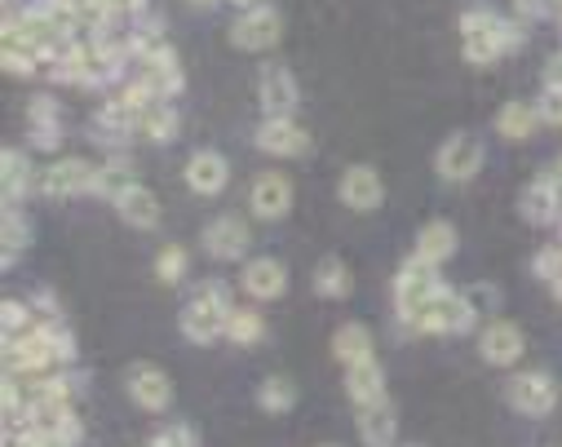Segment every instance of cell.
<instances>
[{"mask_svg": "<svg viewBox=\"0 0 562 447\" xmlns=\"http://www.w3.org/2000/svg\"><path fill=\"white\" fill-rule=\"evenodd\" d=\"M231 315H235V297L226 288V279H209L191 302L182 306L178 324H182V337L195 342V346H213L217 337H226L231 328Z\"/></svg>", "mask_w": 562, "mask_h": 447, "instance_id": "1", "label": "cell"}, {"mask_svg": "<svg viewBox=\"0 0 562 447\" xmlns=\"http://www.w3.org/2000/svg\"><path fill=\"white\" fill-rule=\"evenodd\" d=\"M522 41H527L522 27H518V23H505V19L492 14V10H470V14L461 19V49H465V58H470L474 67L496 63L501 54L518 49Z\"/></svg>", "mask_w": 562, "mask_h": 447, "instance_id": "2", "label": "cell"}, {"mask_svg": "<svg viewBox=\"0 0 562 447\" xmlns=\"http://www.w3.org/2000/svg\"><path fill=\"white\" fill-rule=\"evenodd\" d=\"M474 306H470V297L465 292H452V288H439L435 302H426L416 311V320L407 328L416 333H430V337H461L474 328Z\"/></svg>", "mask_w": 562, "mask_h": 447, "instance_id": "3", "label": "cell"}, {"mask_svg": "<svg viewBox=\"0 0 562 447\" xmlns=\"http://www.w3.org/2000/svg\"><path fill=\"white\" fill-rule=\"evenodd\" d=\"M439 288H443L439 266L420 261V257H407V261L398 266V275H394V311H398V320H403V324H412V320H416V311L439 297Z\"/></svg>", "mask_w": 562, "mask_h": 447, "instance_id": "4", "label": "cell"}, {"mask_svg": "<svg viewBox=\"0 0 562 447\" xmlns=\"http://www.w3.org/2000/svg\"><path fill=\"white\" fill-rule=\"evenodd\" d=\"M252 142H257V152H266V156H274V160H297V156L311 152V133H306L293 115H266V120L257 124Z\"/></svg>", "mask_w": 562, "mask_h": 447, "instance_id": "5", "label": "cell"}, {"mask_svg": "<svg viewBox=\"0 0 562 447\" xmlns=\"http://www.w3.org/2000/svg\"><path fill=\"white\" fill-rule=\"evenodd\" d=\"M137 80H143L147 89H156L160 98H178L182 93V63H178V54H173V45L169 41H156V45H147L143 54H137V71H133Z\"/></svg>", "mask_w": 562, "mask_h": 447, "instance_id": "6", "label": "cell"}, {"mask_svg": "<svg viewBox=\"0 0 562 447\" xmlns=\"http://www.w3.org/2000/svg\"><path fill=\"white\" fill-rule=\"evenodd\" d=\"M284 36V14L270 10V5H257V10H244L231 27V45L235 49H248V54H266L279 45Z\"/></svg>", "mask_w": 562, "mask_h": 447, "instance_id": "7", "label": "cell"}, {"mask_svg": "<svg viewBox=\"0 0 562 447\" xmlns=\"http://www.w3.org/2000/svg\"><path fill=\"white\" fill-rule=\"evenodd\" d=\"M505 399H509V407L522 412V416H549V412L558 407V385H553L549 372L531 368V372H518V377L505 381Z\"/></svg>", "mask_w": 562, "mask_h": 447, "instance_id": "8", "label": "cell"}, {"mask_svg": "<svg viewBox=\"0 0 562 447\" xmlns=\"http://www.w3.org/2000/svg\"><path fill=\"white\" fill-rule=\"evenodd\" d=\"M93 178H98V165H89L80 156H67V160H54L49 169H41L36 195H45V200H71V195L93 191Z\"/></svg>", "mask_w": 562, "mask_h": 447, "instance_id": "9", "label": "cell"}, {"mask_svg": "<svg viewBox=\"0 0 562 447\" xmlns=\"http://www.w3.org/2000/svg\"><path fill=\"white\" fill-rule=\"evenodd\" d=\"M479 169H483V142L474 133L448 137L435 156V174L443 182H470V178H479Z\"/></svg>", "mask_w": 562, "mask_h": 447, "instance_id": "10", "label": "cell"}, {"mask_svg": "<svg viewBox=\"0 0 562 447\" xmlns=\"http://www.w3.org/2000/svg\"><path fill=\"white\" fill-rule=\"evenodd\" d=\"M124 385H128V399L143 407V412H165L173 403V381L156 364H133L124 372Z\"/></svg>", "mask_w": 562, "mask_h": 447, "instance_id": "11", "label": "cell"}, {"mask_svg": "<svg viewBox=\"0 0 562 447\" xmlns=\"http://www.w3.org/2000/svg\"><path fill=\"white\" fill-rule=\"evenodd\" d=\"M248 244H252V231H248V222L239 213H217L204 226V248L217 261H239L248 253Z\"/></svg>", "mask_w": 562, "mask_h": 447, "instance_id": "12", "label": "cell"}, {"mask_svg": "<svg viewBox=\"0 0 562 447\" xmlns=\"http://www.w3.org/2000/svg\"><path fill=\"white\" fill-rule=\"evenodd\" d=\"M337 195H341V204H346L350 213H372V209L385 204V182H381L376 169L350 165V169L341 174V182H337Z\"/></svg>", "mask_w": 562, "mask_h": 447, "instance_id": "13", "label": "cell"}, {"mask_svg": "<svg viewBox=\"0 0 562 447\" xmlns=\"http://www.w3.org/2000/svg\"><path fill=\"white\" fill-rule=\"evenodd\" d=\"M248 204L261 222H279L293 213V182L284 174H257L252 178V191H248Z\"/></svg>", "mask_w": 562, "mask_h": 447, "instance_id": "14", "label": "cell"}, {"mask_svg": "<svg viewBox=\"0 0 562 447\" xmlns=\"http://www.w3.org/2000/svg\"><path fill=\"white\" fill-rule=\"evenodd\" d=\"M257 102L266 115H293L297 111V80L289 67H261L257 76Z\"/></svg>", "mask_w": 562, "mask_h": 447, "instance_id": "15", "label": "cell"}, {"mask_svg": "<svg viewBox=\"0 0 562 447\" xmlns=\"http://www.w3.org/2000/svg\"><path fill=\"white\" fill-rule=\"evenodd\" d=\"M244 292L257 297V302H274V297H284L289 292V266L284 261H274V257H252L239 275Z\"/></svg>", "mask_w": 562, "mask_h": 447, "instance_id": "16", "label": "cell"}, {"mask_svg": "<svg viewBox=\"0 0 562 447\" xmlns=\"http://www.w3.org/2000/svg\"><path fill=\"white\" fill-rule=\"evenodd\" d=\"M479 355L492 364V368H514L522 359V333L509 324V320H496L479 333Z\"/></svg>", "mask_w": 562, "mask_h": 447, "instance_id": "17", "label": "cell"}, {"mask_svg": "<svg viewBox=\"0 0 562 447\" xmlns=\"http://www.w3.org/2000/svg\"><path fill=\"white\" fill-rule=\"evenodd\" d=\"M518 209H522V217H527L531 226H553V222H562V187L544 174V178H536V182L522 191Z\"/></svg>", "mask_w": 562, "mask_h": 447, "instance_id": "18", "label": "cell"}, {"mask_svg": "<svg viewBox=\"0 0 562 447\" xmlns=\"http://www.w3.org/2000/svg\"><path fill=\"white\" fill-rule=\"evenodd\" d=\"M187 187L195 191V195H222L226 191V182H231V165H226V156L222 152H195L191 160H187Z\"/></svg>", "mask_w": 562, "mask_h": 447, "instance_id": "19", "label": "cell"}, {"mask_svg": "<svg viewBox=\"0 0 562 447\" xmlns=\"http://www.w3.org/2000/svg\"><path fill=\"white\" fill-rule=\"evenodd\" d=\"M457 248H461V235H457L452 222H426V226H420V235H416V253L412 257L430 261V266H443V261L457 257Z\"/></svg>", "mask_w": 562, "mask_h": 447, "instance_id": "20", "label": "cell"}, {"mask_svg": "<svg viewBox=\"0 0 562 447\" xmlns=\"http://www.w3.org/2000/svg\"><path fill=\"white\" fill-rule=\"evenodd\" d=\"M0 169H5V204H19L23 195H32L41 187V174L32 169L27 152L23 146H5V156H0Z\"/></svg>", "mask_w": 562, "mask_h": 447, "instance_id": "21", "label": "cell"}, {"mask_svg": "<svg viewBox=\"0 0 562 447\" xmlns=\"http://www.w3.org/2000/svg\"><path fill=\"white\" fill-rule=\"evenodd\" d=\"M359 434H363L368 447H394L398 416H394L390 399H376V403H363L359 407Z\"/></svg>", "mask_w": 562, "mask_h": 447, "instance_id": "22", "label": "cell"}, {"mask_svg": "<svg viewBox=\"0 0 562 447\" xmlns=\"http://www.w3.org/2000/svg\"><path fill=\"white\" fill-rule=\"evenodd\" d=\"M115 209H120V217L128 222V226H137V231H156L160 226V200H156V191L151 187H128L120 200H115Z\"/></svg>", "mask_w": 562, "mask_h": 447, "instance_id": "23", "label": "cell"}, {"mask_svg": "<svg viewBox=\"0 0 562 447\" xmlns=\"http://www.w3.org/2000/svg\"><path fill=\"white\" fill-rule=\"evenodd\" d=\"M346 394H350L355 407L385 399V372H381V364H376V359L350 364V368H346Z\"/></svg>", "mask_w": 562, "mask_h": 447, "instance_id": "24", "label": "cell"}, {"mask_svg": "<svg viewBox=\"0 0 562 447\" xmlns=\"http://www.w3.org/2000/svg\"><path fill=\"white\" fill-rule=\"evenodd\" d=\"M93 133H102L106 142H124V137H133V133H143V120H137V111H133L124 98H115V102L98 107Z\"/></svg>", "mask_w": 562, "mask_h": 447, "instance_id": "25", "label": "cell"}, {"mask_svg": "<svg viewBox=\"0 0 562 447\" xmlns=\"http://www.w3.org/2000/svg\"><path fill=\"white\" fill-rule=\"evenodd\" d=\"M27 133H32V142L41 146V152H54V146H58V137H63V115H58L54 98H36V102L27 107Z\"/></svg>", "mask_w": 562, "mask_h": 447, "instance_id": "26", "label": "cell"}, {"mask_svg": "<svg viewBox=\"0 0 562 447\" xmlns=\"http://www.w3.org/2000/svg\"><path fill=\"white\" fill-rule=\"evenodd\" d=\"M536 128H540V111H536V102H505L501 115H496V133L509 137V142H527Z\"/></svg>", "mask_w": 562, "mask_h": 447, "instance_id": "27", "label": "cell"}, {"mask_svg": "<svg viewBox=\"0 0 562 447\" xmlns=\"http://www.w3.org/2000/svg\"><path fill=\"white\" fill-rule=\"evenodd\" d=\"M333 355H337L341 368L372 359V333H368L363 324H341V328L333 333Z\"/></svg>", "mask_w": 562, "mask_h": 447, "instance_id": "28", "label": "cell"}, {"mask_svg": "<svg viewBox=\"0 0 562 447\" xmlns=\"http://www.w3.org/2000/svg\"><path fill=\"white\" fill-rule=\"evenodd\" d=\"M350 288H355V275H350V266L341 261V257H324L319 266H315V292L319 297H350Z\"/></svg>", "mask_w": 562, "mask_h": 447, "instance_id": "29", "label": "cell"}, {"mask_svg": "<svg viewBox=\"0 0 562 447\" xmlns=\"http://www.w3.org/2000/svg\"><path fill=\"white\" fill-rule=\"evenodd\" d=\"M5 71L10 76H41L45 71V58L14 27H5Z\"/></svg>", "mask_w": 562, "mask_h": 447, "instance_id": "30", "label": "cell"}, {"mask_svg": "<svg viewBox=\"0 0 562 447\" xmlns=\"http://www.w3.org/2000/svg\"><path fill=\"white\" fill-rule=\"evenodd\" d=\"M128 187H137V178H133V169L124 165V160H106V165H98V178H93V195L98 200H120Z\"/></svg>", "mask_w": 562, "mask_h": 447, "instance_id": "31", "label": "cell"}, {"mask_svg": "<svg viewBox=\"0 0 562 447\" xmlns=\"http://www.w3.org/2000/svg\"><path fill=\"white\" fill-rule=\"evenodd\" d=\"M257 403H261V412H293L297 407V381L293 377H266L261 381V390H257Z\"/></svg>", "mask_w": 562, "mask_h": 447, "instance_id": "32", "label": "cell"}, {"mask_svg": "<svg viewBox=\"0 0 562 447\" xmlns=\"http://www.w3.org/2000/svg\"><path fill=\"white\" fill-rule=\"evenodd\" d=\"M27 244H32V226H27V217L19 213V204H5V270L19 266V257L27 253Z\"/></svg>", "mask_w": 562, "mask_h": 447, "instance_id": "33", "label": "cell"}, {"mask_svg": "<svg viewBox=\"0 0 562 447\" xmlns=\"http://www.w3.org/2000/svg\"><path fill=\"white\" fill-rule=\"evenodd\" d=\"M143 133H147L151 142H173V137H178V111L169 107V98H160V102H151V107L143 111Z\"/></svg>", "mask_w": 562, "mask_h": 447, "instance_id": "34", "label": "cell"}, {"mask_svg": "<svg viewBox=\"0 0 562 447\" xmlns=\"http://www.w3.org/2000/svg\"><path fill=\"white\" fill-rule=\"evenodd\" d=\"M226 337H231L235 346H257V342L266 337V320H261V311L235 306V315H231V328H226Z\"/></svg>", "mask_w": 562, "mask_h": 447, "instance_id": "35", "label": "cell"}, {"mask_svg": "<svg viewBox=\"0 0 562 447\" xmlns=\"http://www.w3.org/2000/svg\"><path fill=\"white\" fill-rule=\"evenodd\" d=\"M0 320H5V342H14V337H23L27 328H36V306L32 302H14V297H10V302L5 306H0Z\"/></svg>", "mask_w": 562, "mask_h": 447, "instance_id": "36", "label": "cell"}, {"mask_svg": "<svg viewBox=\"0 0 562 447\" xmlns=\"http://www.w3.org/2000/svg\"><path fill=\"white\" fill-rule=\"evenodd\" d=\"M187 266H191V257H187L182 244H169V248H160V257H156V275H160L165 283H178V279L187 275Z\"/></svg>", "mask_w": 562, "mask_h": 447, "instance_id": "37", "label": "cell"}, {"mask_svg": "<svg viewBox=\"0 0 562 447\" xmlns=\"http://www.w3.org/2000/svg\"><path fill=\"white\" fill-rule=\"evenodd\" d=\"M536 111H540V124L562 128V85H549V80H544V89H540V98H536Z\"/></svg>", "mask_w": 562, "mask_h": 447, "instance_id": "38", "label": "cell"}, {"mask_svg": "<svg viewBox=\"0 0 562 447\" xmlns=\"http://www.w3.org/2000/svg\"><path fill=\"white\" fill-rule=\"evenodd\" d=\"M562 14L558 0H518V19H553Z\"/></svg>", "mask_w": 562, "mask_h": 447, "instance_id": "39", "label": "cell"}, {"mask_svg": "<svg viewBox=\"0 0 562 447\" xmlns=\"http://www.w3.org/2000/svg\"><path fill=\"white\" fill-rule=\"evenodd\" d=\"M147 10V0H106V14H111V23L115 19H137Z\"/></svg>", "mask_w": 562, "mask_h": 447, "instance_id": "40", "label": "cell"}, {"mask_svg": "<svg viewBox=\"0 0 562 447\" xmlns=\"http://www.w3.org/2000/svg\"><path fill=\"white\" fill-rule=\"evenodd\" d=\"M470 297V306H474V315H483V311H496V302H501V297H496V288H474V292H465Z\"/></svg>", "mask_w": 562, "mask_h": 447, "instance_id": "41", "label": "cell"}, {"mask_svg": "<svg viewBox=\"0 0 562 447\" xmlns=\"http://www.w3.org/2000/svg\"><path fill=\"white\" fill-rule=\"evenodd\" d=\"M544 71H549V85H562V49L549 58V67H544Z\"/></svg>", "mask_w": 562, "mask_h": 447, "instance_id": "42", "label": "cell"}, {"mask_svg": "<svg viewBox=\"0 0 562 447\" xmlns=\"http://www.w3.org/2000/svg\"><path fill=\"white\" fill-rule=\"evenodd\" d=\"M549 178H553V182H558V187H562V156H558V160H553V169H549Z\"/></svg>", "mask_w": 562, "mask_h": 447, "instance_id": "43", "label": "cell"}, {"mask_svg": "<svg viewBox=\"0 0 562 447\" xmlns=\"http://www.w3.org/2000/svg\"><path fill=\"white\" fill-rule=\"evenodd\" d=\"M195 10H213V5H222V0H191Z\"/></svg>", "mask_w": 562, "mask_h": 447, "instance_id": "44", "label": "cell"}, {"mask_svg": "<svg viewBox=\"0 0 562 447\" xmlns=\"http://www.w3.org/2000/svg\"><path fill=\"white\" fill-rule=\"evenodd\" d=\"M231 5H239V10H257L261 0H231Z\"/></svg>", "mask_w": 562, "mask_h": 447, "instance_id": "45", "label": "cell"}, {"mask_svg": "<svg viewBox=\"0 0 562 447\" xmlns=\"http://www.w3.org/2000/svg\"><path fill=\"white\" fill-rule=\"evenodd\" d=\"M558 23H562V14H558Z\"/></svg>", "mask_w": 562, "mask_h": 447, "instance_id": "46", "label": "cell"}, {"mask_svg": "<svg viewBox=\"0 0 562 447\" xmlns=\"http://www.w3.org/2000/svg\"><path fill=\"white\" fill-rule=\"evenodd\" d=\"M558 226H562V222H558ZM558 244H562V239H558Z\"/></svg>", "mask_w": 562, "mask_h": 447, "instance_id": "47", "label": "cell"}, {"mask_svg": "<svg viewBox=\"0 0 562 447\" xmlns=\"http://www.w3.org/2000/svg\"><path fill=\"white\" fill-rule=\"evenodd\" d=\"M558 5H562V0H558Z\"/></svg>", "mask_w": 562, "mask_h": 447, "instance_id": "48", "label": "cell"}, {"mask_svg": "<svg viewBox=\"0 0 562 447\" xmlns=\"http://www.w3.org/2000/svg\"><path fill=\"white\" fill-rule=\"evenodd\" d=\"M412 447H416V443H412Z\"/></svg>", "mask_w": 562, "mask_h": 447, "instance_id": "49", "label": "cell"}]
</instances>
